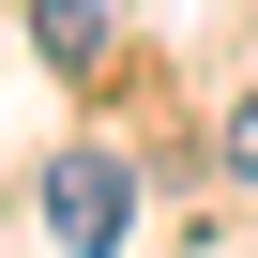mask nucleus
<instances>
[{
    "label": "nucleus",
    "instance_id": "nucleus-3",
    "mask_svg": "<svg viewBox=\"0 0 258 258\" xmlns=\"http://www.w3.org/2000/svg\"><path fill=\"white\" fill-rule=\"evenodd\" d=\"M228 152H243V182H258V91H243V106H228Z\"/></svg>",
    "mask_w": 258,
    "mask_h": 258
},
{
    "label": "nucleus",
    "instance_id": "nucleus-1",
    "mask_svg": "<svg viewBox=\"0 0 258 258\" xmlns=\"http://www.w3.org/2000/svg\"><path fill=\"white\" fill-rule=\"evenodd\" d=\"M46 228H61L76 258H106L121 228H137V182H121L106 152H61V167H46Z\"/></svg>",
    "mask_w": 258,
    "mask_h": 258
},
{
    "label": "nucleus",
    "instance_id": "nucleus-2",
    "mask_svg": "<svg viewBox=\"0 0 258 258\" xmlns=\"http://www.w3.org/2000/svg\"><path fill=\"white\" fill-rule=\"evenodd\" d=\"M46 61H76V76L106 61V0H46Z\"/></svg>",
    "mask_w": 258,
    "mask_h": 258
}]
</instances>
